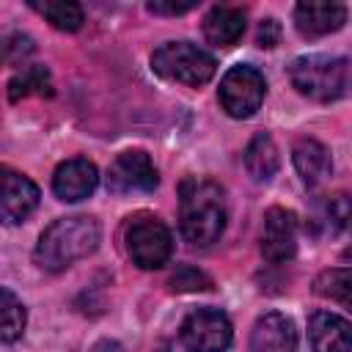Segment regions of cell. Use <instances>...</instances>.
<instances>
[{
  "label": "cell",
  "mask_w": 352,
  "mask_h": 352,
  "mask_svg": "<svg viewBox=\"0 0 352 352\" xmlns=\"http://www.w3.org/2000/svg\"><path fill=\"white\" fill-rule=\"evenodd\" d=\"M25 96H52V77L47 72V66H22V72H16L8 82V99L19 102Z\"/></svg>",
  "instance_id": "obj_18"
},
{
  "label": "cell",
  "mask_w": 352,
  "mask_h": 352,
  "mask_svg": "<svg viewBox=\"0 0 352 352\" xmlns=\"http://www.w3.org/2000/svg\"><path fill=\"white\" fill-rule=\"evenodd\" d=\"M248 352H297L294 322L278 311L258 316L253 330H250Z\"/></svg>",
  "instance_id": "obj_10"
},
{
  "label": "cell",
  "mask_w": 352,
  "mask_h": 352,
  "mask_svg": "<svg viewBox=\"0 0 352 352\" xmlns=\"http://www.w3.org/2000/svg\"><path fill=\"white\" fill-rule=\"evenodd\" d=\"M314 294L333 300V302L344 305L346 311H352V270L336 267V270L319 272L314 280Z\"/></svg>",
  "instance_id": "obj_19"
},
{
  "label": "cell",
  "mask_w": 352,
  "mask_h": 352,
  "mask_svg": "<svg viewBox=\"0 0 352 352\" xmlns=\"http://www.w3.org/2000/svg\"><path fill=\"white\" fill-rule=\"evenodd\" d=\"M0 300H3V333H0V338H3V344H11L22 336L28 316H25V305L16 300V294L8 286L0 289Z\"/></svg>",
  "instance_id": "obj_21"
},
{
  "label": "cell",
  "mask_w": 352,
  "mask_h": 352,
  "mask_svg": "<svg viewBox=\"0 0 352 352\" xmlns=\"http://www.w3.org/2000/svg\"><path fill=\"white\" fill-rule=\"evenodd\" d=\"M160 184L157 168L146 151H124L113 160L107 170V190L116 195L124 192H151Z\"/></svg>",
  "instance_id": "obj_8"
},
{
  "label": "cell",
  "mask_w": 352,
  "mask_h": 352,
  "mask_svg": "<svg viewBox=\"0 0 352 352\" xmlns=\"http://www.w3.org/2000/svg\"><path fill=\"white\" fill-rule=\"evenodd\" d=\"M297 253V217L289 209L272 206L261 226V256L270 264H283Z\"/></svg>",
  "instance_id": "obj_9"
},
{
  "label": "cell",
  "mask_w": 352,
  "mask_h": 352,
  "mask_svg": "<svg viewBox=\"0 0 352 352\" xmlns=\"http://www.w3.org/2000/svg\"><path fill=\"white\" fill-rule=\"evenodd\" d=\"M96 184H99L96 165L88 162V160H82V157L66 160L63 165H58V170L52 176V190L66 204H74V201L88 198L96 190Z\"/></svg>",
  "instance_id": "obj_12"
},
{
  "label": "cell",
  "mask_w": 352,
  "mask_h": 352,
  "mask_svg": "<svg viewBox=\"0 0 352 352\" xmlns=\"http://www.w3.org/2000/svg\"><path fill=\"white\" fill-rule=\"evenodd\" d=\"M36 206H38V187L28 176L3 168V220L8 226L22 223Z\"/></svg>",
  "instance_id": "obj_14"
},
{
  "label": "cell",
  "mask_w": 352,
  "mask_h": 352,
  "mask_svg": "<svg viewBox=\"0 0 352 352\" xmlns=\"http://www.w3.org/2000/svg\"><path fill=\"white\" fill-rule=\"evenodd\" d=\"M308 338L314 352H352V322L330 311H314Z\"/></svg>",
  "instance_id": "obj_13"
},
{
  "label": "cell",
  "mask_w": 352,
  "mask_h": 352,
  "mask_svg": "<svg viewBox=\"0 0 352 352\" xmlns=\"http://www.w3.org/2000/svg\"><path fill=\"white\" fill-rule=\"evenodd\" d=\"M30 52H33V38L30 36H22V33H11L6 38V44H3V58H6L8 66L22 63Z\"/></svg>",
  "instance_id": "obj_24"
},
{
  "label": "cell",
  "mask_w": 352,
  "mask_h": 352,
  "mask_svg": "<svg viewBox=\"0 0 352 352\" xmlns=\"http://www.w3.org/2000/svg\"><path fill=\"white\" fill-rule=\"evenodd\" d=\"M267 94L264 74L256 66L236 63L220 80V104L231 118H250Z\"/></svg>",
  "instance_id": "obj_6"
},
{
  "label": "cell",
  "mask_w": 352,
  "mask_h": 352,
  "mask_svg": "<svg viewBox=\"0 0 352 352\" xmlns=\"http://www.w3.org/2000/svg\"><path fill=\"white\" fill-rule=\"evenodd\" d=\"M344 22H346V8L333 0H305V3H297L294 8V25L305 38L336 33Z\"/></svg>",
  "instance_id": "obj_11"
},
{
  "label": "cell",
  "mask_w": 352,
  "mask_h": 352,
  "mask_svg": "<svg viewBox=\"0 0 352 352\" xmlns=\"http://www.w3.org/2000/svg\"><path fill=\"white\" fill-rule=\"evenodd\" d=\"M231 322L217 308L192 311L179 330V341L187 352H226L231 346Z\"/></svg>",
  "instance_id": "obj_7"
},
{
  "label": "cell",
  "mask_w": 352,
  "mask_h": 352,
  "mask_svg": "<svg viewBox=\"0 0 352 352\" xmlns=\"http://www.w3.org/2000/svg\"><path fill=\"white\" fill-rule=\"evenodd\" d=\"M292 160L294 168L300 173V179L308 187H319L330 173H333V160L324 143H319L316 138H300L292 148Z\"/></svg>",
  "instance_id": "obj_15"
},
{
  "label": "cell",
  "mask_w": 352,
  "mask_h": 352,
  "mask_svg": "<svg viewBox=\"0 0 352 352\" xmlns=\"http://www.w3.org/2000/svg\"><path fill=\"white\" fill-rule=\"evenodd\" d=\"M289 80L297 94L314 102H336L352 96V58L302 55L289 66Z\"/></svg>",
  "instance_id": "obj_3"
},
{
  "label": "cell",
  "mask_w": 352,
  "mask_h": 352,
  "mask_svg": "<svg viewBox=\"0 0 352 352\" xmlns=\"http://www.w3.org/2000/svg\"><path fill=\"white\" fill-rule=\"evenodd\" d=\"M151 66L165 80L198 88V85H204L214 77L217 60L206 50H201L190 41H165L154 50Z\"/></svg>",
  "instance_id": "obj_4"
},
{
  "label": "cell",
  "mask_w": 352,
  "mask_h": 352,
  "mask_svg": "<svg viewBox=\"0 0 352 352\" xmlns=\"http://www.w3.org/2000/svg\"><path fill=\"white\" fill-rule=\"evenodd\" d=\"M280 157H278V146L267 132L253 135V140L245 148V168L256 182H270L278 173Z\"/></svg>",
  "instance_id": "obj_17"
},
{
  "label": "cell",
  "mask_w": 352,
  "mask_h": 352,
  "mask_svg": "<svg viewBox=\"0 0 352 352\" xmlns=\"http://www.w3.org/2000/svg\"><path fill=\"white\" fill-rule=\"evenodd\" d=\"M30 8H36L52 28L74 33L82 25V8L72 0H30Z\"/></svg>",
  "instance_id": "obj_20"
},
{
  "label": "cell",
  "mask_w": 352,
  "mask_h": 352,
  "mask_svg": "<svg viewBox=\"0 0 352 352\" xmlns=\"http://www.w3.org/2000/svg\"><path fill=\"white\" fill-rule=\"evenodd\" d=\"M195 8V0H182V3H165V0H151L148 3V11L151 14H168V16H176V14H187Z\"/></svg>",
  "instance_id": "obj_26"
},
{
  "label": "cell",
  "mask_w": 352,
  "mask_h": 352,
  "mask_svg": "<svg viewBox=\"0 0 352 352\" xmlns=\"http://www.w3.org/2000/svg\"><path fill=\"white\" fill-rule=\"evenodd\" d=\"M99 223L88 214H74V217H60L55 220L38 239L33 258L41 270L47 272H60L72 261L91 256L99 248Z\"/></svg>",
  "instance_id": "obj_2"
},
{
  "label": "cell",
  "mask_w": 352,
  "mask_h": 352,
  "mask_svg": "<svg viewBox=\"0 0 352 352\" xmlns=\"http://www.w3.org/2000/svg\"><path fill=\"white\" fill-rule=\"evenodd\" d=\"M126 253L140 270H160L173 253L170 228L154 214H135L124 231Z\"/></svg>",
  "instance_id": "obj_5"
},
{
  "label": "cell",
  "mask_w": 352,
  "mask_h": 352,
  "mask_svg": "<svg viewBox=\"0 0 352 352\" xmlns=\"http://www.w3.org/2000/svg\"><path fill=\"white\" fill-rule=\"evenodd\" d=\"M228 209H226V190L204 176H187L179 184V226L182 236L195 245L206 248L220 239L226 231Z\"/></svg>",
  "instance_id": "obj_1"
},
{
  "label": "cell",
  "mask_w": 352,
  "mask_h": 352,
  "mask_svg": "<svg viewBox=\"0 0 352 352\" xmlns=\"http://www.w3.org/2000/svg\"><path fill=\"white\" fill-rule=\"evenodd\" d=\"M245 11L236 6H214L204 19V36L214 47H234L245 33Z\"/></svg>",
  "instance_id": "obj_16"
},
{
  "label": "cell",
  "mask_w": 352,
  "mask_h": 352,
  "mask_svg": "<svg viewBox=\"0 0 352 352\" xmlns=\"http://www.w3.org/2000/svg\"><path fill=\"white\" fill-rule=\"evenodd\" d=\"M278 41H280V25H278L272 16H270V19H261V22H258V33H256V44L270 50V47H275Z\"/></svg>",
  "instance_id": "obj_25"
},
{
  "label": "cell",
  "mask_w": 352,
  "mask_h": 352,
  "mask_svg": "<svg viewBox=\"0 0 352 352\" xmlns=\"http://www.w3.org/2000/svg\"><path fill=\"white\" fill-rule=\"evenodd\" d=\"M91 352H124V346H121L118 341L104 338V341H96V344L91 346Z\"/></svg>",
  "instance_id": "obj_27"
},
{
  "label": "cell",
  "mask_w": 352,
  "mask_h": 352,
  "mask_svg": "<svg viewBox=\"0 0 352 352\" xmlns=\"http://www.w3.org/2000/svg\"><path fill=\"white\" fill-rule=\"evenodd\" d=\"M168 286L173 292H209L212 289V278L198 267H179L170 275Z\"/></svg>",
  "instance_id": "obj_23"
},
{
  "label": "cell",
  "mask_w": 352,
  "mask_h": 352,
  "mask_svg": "<svg viewBox=\"0 0 352 352\" xmlns=\"http://www.w3.org/2000/svg\"><path fill=\"white\" fill-rule=\"evenodd\" d=\"M324 220L333 231L352 228V195L349 192H336L324 204Z\"/></svg>",
  "instance_id": "obj_22"
}]
</instances>
